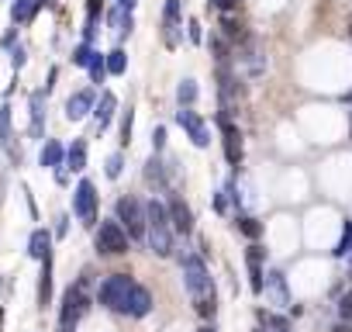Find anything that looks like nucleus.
Returning <instances> with one entry per match:
<instances>
[{
    "instance_id": "obj_1",
    "label": "nucleus",
    "mask_w": 352,
    "mask_h": 332,
    "mask_svg": "<svg viewBox=\"0 0 352 332\" xmlns=\"http://www.w3.org/2000/svg\"><path fill=\"white\" fill-rule=\"evenodd\" d=\"M180 263H184V284H187V294L194 301V311L201 318H214V311H218V291H214V280H211L204 260L194 256V253H187Z\"/></svg>"
},
{
    "instance_id": "obj_2",
    "label": "nucleus",
    "mask_w": 352,
    "mask_h": 332,
    "mask_svg": "<svg viewBox=\"0 0 352 332\" xmlns=\"http://www.w3.org/2000/svg\"><path fill=\"white\" fill-rule=\"evenodd\" d=\"M145 215H148V232H145V239H148L152 253H155V256H169V253H173V222H169L166 205L152 198V201H145Z\"/></svg>"
},
{
    "instance_id": "obj_3",
    "label": "nucleus",
    "mask_w": 352,
    "mask_h": 332,
    "mask_svg": "<svg viewBox=\"0 0 352 332\" xmlns=\"http://www.w3.org/2000/svg\"><path fill=\"white\" fill-rule=\"evenodd\" d=\"M131 291H135V280L128 277V273H111L104 284H100V291H97V301L104 304V308H111V311H128V298H131Z\"/></svg>"
},
{
    "instance_id": "obj_4",
    "label": "nucleus",
    "mask_w": 352,
    "mask_h": 332,
    "mask_svg": "<svg viewBox=\"0 0 352 332\" xmlns=\"http://www.w3.org/2000/svg\"><path fill=\"white\" fill-rule=\"evenodd\" d=\"M118 222H121V229H124L131 239H145V232H148L145 205H142L138 198H131V194L118 198Z\"/></svg>"
},
{
    "instance_id": "obj_5",
    "label": "nucleus",
    "mask_w": 352,
    "mask_h": 332,
    "mask_svg": "<svg viewBox=\"0 0 352 332\" xmlns=\"http://www.w3.org/2000/svg\"><path fill=\"white\" fill-rule=\"evenodd\" d=\"M87 311H90V298H87V291H83V280H80V284H69V291L63 294V311H59L63 332H73L76 322H80Z\"/></svg>"
},
{
    "instance_id": "obj_6",
    "label": "nucleus",
    "mask_w": 352,
    "mask_h": 332,
    "mask_svg": "<svg viewBox=\"0 0 352 332\" xmlns=\"http://www.w3.org/2000/svg\"><path fill=\"white\" fill-rule=\"evenodd\" d=\"M128 232L121 229V222H100V229L94 232V246L100 256H121L128 253Z\"/></svg>"
},
{
    "instance_id": "obj_7",
    "label": "nucleus",
    "mask_w": 352,
    "mask_h": 332,
    "mask_svg": "<svg viewBox=\"0 0 352 332\" xmlns=\"http://www.w3.org/2000/svg\"><path fill=\"white\" fill-rule=\"evenodd\" d=\"M239 63L245 66V76L249 80H259L266 73V56H263V49H259V42L252 35H245L239 42Z\"/></svg>"
},
{
    "instance_id": "obj_8",
    "label": "nucleus",
    "mask_w": 352,
    "mask_h": 332,
    "mask_svg": "<svg viewBox=\"0 0 352 332\" xmlns=\"http://www.w3.org/2000/svg\"><path fill=\"white\" fill-rule=\"evenodd\" d=\"M73 211L83 225H94L97 222V191L90 180H80L76 191H73Z\"/></svg>"
},
{
    "instance_id": "obj_9",
    "label": "nucleus",
    "mask_w": 352,
    "mask_h": 332,
    "mask_svg": "<svg viewBox=\"0 0 352 332\" xmlns=\"http://www.w3.org/2000/svg\"><path fill=\"white\" fill-rule=\"evenodd\" d=\"M176 121L187 128V135H190V142H194L197 149H208V145H211V132H208V125H204V118H201L197 111L180 107V111H176Z\"/></svg>"
},
{
    "instance_id": "obj_10",
    "label": "nucleus",
    "mask_w": 352,
    "mask_h": 332,
    "mask_svg": "<svg viewBox=\"0 0 352 332\" xmlns=\"http://www.w3.org/2000/svg\"><path fill=\"white\" fill-rule=\"evenodd\" d=\"M218 125H221V135H225V159H228V166H242V156H245V149H242V132H239V125L232 121V118H218Z\"/></svg>"
},
{
    "instance_id": "obj_11",
    "label": "nucleus",
    "mask_w": 352,
    "mask_h": 332,
    "mask_svg": "<svg viewBox=\"0 0 352 332\" xmlns=\"http://www.w3.org/2000/svg\"><path fill=\"white\" fill-rule=\"evenodd\" d=\"M166 211H169L173 232H180V236H190V232H194V211H190V205H187L180 194H173V198L166 201Z\"/></svg>"
},
{
    "instance_id": "obj_12",
    "label": "nucleus",
    "mask_w": 352,
    "mask_h": 332,
    "mask_svg": "<svg viewBox=\"0 0 352 332\" xmlns=\"http://www.w3.org/2000/svg\"><path fill=\"white\" fill-rule=\"evenodd\" d=\"M263 260H266V249H263V246H249V249H245V263H249V287H252V294H263V287H266Z\"/></svg>"
},
{
    "instance_id": "obj_13",
    "label": "nucleus",
    "mask_w": 352,
    "mask_h": 332,
    "mask_svg": "<svg viewBox=\"0 0 352 332\" xmlns=\"http://www.w3.org/2000/svg\"><path fill=\"white\" fill-rule=\"evenodd\" d=\"M263 294L276 304V308H287L290 304V287H287V273L283 270H270L266 273V287H263Z\"/></svg>"
},
{
    "instance_id": "obj_14",
    "label": "nucleus",
    "mask_w": 352,
    "mask_h": 332,
    "mask_svg": "<svg viewBox=\"0 0 352 332\" xmlns=\"http://www.w3.org/2000/svg\"><path fill=\"white\" fill-rule=\"evenodd\" d=\"M180 0H166V8H162V35H166V45H176L180 42Z\"/></svg>"
},
{
    "instance_id": "obj_15",
    "label": "nucleus",
    "mask_w": 352,
    "mask_h": 332,
    "mask_svg": "<svg viewBox=\"0 0 352 332\" xmlns=\"http://www.w3.org/2000/svg\"><path fill=\"white\" fill-rule=\"evenodd\" d=\"M94 104H97L94 90H76V94L66 101V118H69V121H80V118H87V114L94 111Z\"/></svg>"
},
{
    "instance_id": "obj_16",
    "label": "nucleus",
    "mask_w": 352,
    "mask_h": 332,
    "mask_svg": "<svg viewBox=\"0 0 352 332\" xmlns=\"http://www.w3.org/2000/svg\"><path fill=\"white\" fill-rule=\"evenodd\" d=\"M114 114H118V97H114L111 90H104V94H100V101L94 104V118H97V128L104 132V128L111 125V118H114Z\"/></svg>"
},
{
    "instance_id": "obj_17",
    "label": "nucleus",
    "mask_w": 352,
    "mask_h": 332,
    "mask_svg": "<svg viewBox=\"0 0 352 332\" xmlns=\"http://www.w3.org/2000/svg\"><path fill=\"white\" fill-rule=\"evenodd\" d=\"M148 311H152V294H148V287L135 284V291H131V298H128V311H124V315H131V318H145Z\"/></svg>"
},
{
    "instance_id": "obj_18",
    "label": "nucleus",
    "mask_w": 352,
    "mask_h": 332,
    "mask_svg": "<svg viewBox=\"0 0 352 332\" xmlns=\"http://www.w3.org/2000/svg\"><path fill=\"white\" fill-rule=\"evenodd\" d=\"M45 135V90L32 94V138Z\"/></svg>"
},
{
    "instance_id": "obj_19",
    "label": "nucleus",
    "mask_w": 352,
    "mask_h": 332,
    "mask_svg": "<svg viewBox=\"0 0 352 332\" xmlns=\"http://www.w3.org/2000/svg\"><path fill=\"white\" fill-rule=\"evenodd\" d=\"M28 256H32V260L52 256V236H49L45 229H35V232H32V239H28Z\"/></svg>"
},
{
    "instance_id": "obj_20",
    "label": "nucleus",
    "mask_w": 352,
    "mask_h": 332,
    "mask_svg": "<svg viewBox=\"0 0 352 332\" xmlns=\"http://www.w3.org/2000/svg\"><path fill=\"white\" fill-rule=\"evenodd\" d=\"M63 159H66V149H63L56 138H49V142L42 145V152H38L42 170H56V166H63Z\"/></svg>"
},
{
    "instance_id": "obj_21",
    "label": "nucleus",
    "mask_w": 352,
    "mask_h": 332,
    "mask_svg": "<svg viewBox=\"0 0 352 332\" xmlns=\"http://www.w3.org/2000/svg\"><path fill=\"white\" fill-rule=\"evenodd\" d=\"M52 301V256L42 260V273H38V308H45Z\"/></svg>"
},
{
    "instance_id": "obj_22",
    "label": "nucleus",
    "mask_w": 352,
    "mask_h": 332,
    "mask_svg": "<svg viewBox=\"0 0 352 332\" xmlns=\"http://www.w3.org/2000/svg\"><path fill=\"white\" fill-rule=\"evenodd\" d=\"M38 8H42V0H14V4H11V21L14 25H28Z\"/></svg>"
},
{
    "instance_id": "obj_23",
    "label": "nucleus",
    "mask_w": 352,
    "mask_h": 332,
    "mask_svg": "<svg viewBox=\"0 0 352 332\" xmlns=\"http://www.w3.org/2000/svg\"><path fill=\"white\" fill-rule=\"evenodd\" d=\"M66 170H73V174L87 170V142H83V138H76V142L66 149Z\"/></svg>"
},
{
    "instance_id": "obj_24",
    "label": "nucleus",
    "mask_w": 352,
    "mask_h": 332,
    "mask_svg": "<svg viewBox=\"0 0 352 332\" xmlns=\"http://www.w3.org/2000/svg\"><path fill=\"white\" fill-rule=\"evenodd\" d=\"M107 21H111V28H118V35H131V28H135L131 11H124V8H114V11L107 14Z\"/></svg>"
},
{
    "instance_id": "obj_25",
    "label": "nucleus",
    "mask_w": 352,
    "mask_h": 332,
    "mask_svg": "<svg viewBox=\"0 0 352 332\" xmlns=\"http://www.w3.org/2000/svg\"><path fill=\"white\" fill-rule=\"evenodd\" d=\"M221 39H228V42H235V45L245 39V32H242L239 18H232V14H221Z\"/></svg>"
},
{
    "instance_id": "obj_26",
    "label": "nucleus",
    "mask_w": 352,
    "mask_h": 332,
    "mask_svg": "<svg viewBox=\"0 0 352 332\" xmlns=\"http://www.w3.org/2000/svg\"><path fill=\"white\" fill-rule=\"evenodd\" d=\"M145 180H148V184H155V187H162V184H166V166H162V159H159V156H152V159L145 163Z\"/></svg>"
},
{
    "instance_id": "obj_27",
    "label": "nucleus",
    "mask_w": 352,
    "mask_h": 332,
    "mask_svg": "<svg viewBox=\"0 0 352 332\" xmlns=\"http://www.w3.org/2000/svg\"><path fill=\"white\" fill-rule=\"evenodd\" d=\"M87 70H90V80L100 87V83H104V76H107V56H100V52L94 49V56H90V66H87Z\"/></svg>"
},
{
    "instance_id": "obj_28",
    "label": "nucleus",
    "mask_w": 352,
    "mask_h": 332,
    "mask_svg": "<svg viewBox=\"0 0 352 332\" xmlns=\"http://www.w3.org/2000/svg\"><path fill=\"white\" fill-rule=\"evenodd\" d=\"M239 232H242L245 239H259V236H263V222L252 218V215H239Z\"/></svg>"
},
{
    "instance_id": "obj_29",
    "label": "nucleus",
    "mask_w": 352,
    "mask_h": 332,
    "mask_svg": "<svg viewBox=\"0 0 352 332\" xmlns=\"http://www.w3.org/2000/svg\"><path fill=\"white\" fill-rule=\"evenodd\" d=\"M176 101H180V107H190L197 101V83L194 80H180V87H176Z\"/></svg>"
},
{
    "instance_id": "obj_30",
    "label": "nucleus",
    "mask_w": 352,
    "mask_h": 332,
    "mask_svg": "<svg viewBox=\"0 0 352 332\" xmlns=\"http://www.w3.org/2000/svg\"><path fill=\"white\" fill-rule=\"evenodd\" d=\"M124 70H128V56H124V49L107 52V73H111V76H121Z\"/></svg>"
},
{
    "instance_id": "obj_31",
    "label": "nucleus",
    "mask_w": 352,
    "mask_h": 332,
    "mask_svg": "<svg viewBox=\"0 0 352 332\" xmlns=\"http://www.w3.org/2000/svg\"><path fill=\"white\" fill-rule=\"evenodd\" d=\"M335 256H349L352 253V222H345L342 225V239L335 242V249H331Z\"/></svg>"
},
{
    "instance_id": "obj_32",
    "label": "nucleus",
    "mask_w": 352,
    "mask_h": 332,
    "mask_svg": "<svg viewBox=\"0 0 352 332\" xmlns=\"http://www.w3.org/2000/svg\"><path fill=\"white\" fill-rule=\"evenodd\" d=\"M0 145H11V107L4 104V107H0Z\"/></svg>"
},
{
    "instance_id": "obj_33",
    "label": "nucleus",
    "mask_w": 352,
    "mask_h": 332,
    "mask_svg": "<svg viewBox=\"0 0 352 332\" xmlns=\"http://www.w3.org/2000/svg\"><path fill=\"white\" fill-rule=\"evenodd\" d=\"M121 170H124V159H121V152L107 156V163H104V174H107L111 180H118V177H121Z\"/></svg>"
},
{
    "instance_id": "obj_34",
    "label": "nucleus",
    "mask_w": 352,
    "mask_h": 332,
    "mask_svg": "<svg viewBox=\"0 0 352 332\" xmlns=\"http://www.w3.org/2000/svg\"><path fill=\"white\" fill-rule=\"evenodd\" d=\"M131 125H135V114H131V107H128V111H121V145L131 142Z\"/></svg>"
},
{
    "instance_id": "obj_35",
    "label": "nucleus",
    "mask_w": 352,
    "mask_h": 332,
    "mask_svg": "<svg viewBox=\"0 0 352 332\" xmlns=\"http://www.w3.org/2000/svg\"><path fill=\"white\" fill-rule=\"evenodd\" d=\"M211 52H214V59H218V63H228V42H225L221 35H214V39H211Z\"/></svg>"
},
{
    "instance_id": "obj_36",
    "label": "nucleus",
    "mask_w": 352,
    "mask_h": 332,
    "mask_svg": "<svg viewBox=\"0 0 352 332\" xmlns=\"http://www.w3.org/2000/svg\"><path fill=\"white\" fill-rule=\"evenodd\" d=\"M338 315H342V322H352V287L338 298Z\"/></svg>"
},
{
    "instance_id": "obj_37",
    "label": "nucleus",
    "mask_w": 352,
    "mask_h": 332,
    "mask_svg": "<svg viewBox=\"0 0 352 332\" xmlns=\"http://www.w3.org/2000/svg\"><path fill=\"white\" fill-rule=\"evenodd\" d=\"M90 56H94L90 45H76V49H73V63H76V66H90Z\"/></svg>"
},
{
    "instance_id": "obj_38",
    "label": "nucleus",
    "mask_w": 352,
    "mask_h": 332,
    "mask_svg": "<svg viewBox=\"0 0 352 332\" xmlns=\"http://www.w3.org/2000/svg\"><path fill=\"white\" fill-rule=\"evenodd\" d=\"M187 35H190V42H194V45H201V42H204V32H201V21H197V18H190V21H187Z\"/></svg>"
},
{
    "instance_id": "obj_39",
    "label": "nucleus",
    "mask_w": 352,
    "mask_h": 332,
    "mask_svg": "<svg viewBox=\"0 0 352 332\" xmlns=\"http://www.w3.org/2000/svg\"><path fill=\"white\" fill-rule=\"evenodd\" d=\"M152 149H155V152H162V149H166V128H162V125H159V128H152Z\"/></svg>"
},
{
    "instance_id": "obj_40",
    "label": "nucleus",
    "mask_w": 352,
    "mask_h": 332,
    "mask_svg": "<svg viewBox=\"0 0 352 332\" xmlns=\"http://www.w3.org/2000/svg\"><path fill=\"white\" fill-rule=\"evenodd\" d=\"M25 63H28V56H25V49H21V45H18V49H11V66H14V70H21Z\"/></svg>"
},
{
    "instance_id": "obj_41",
    "label": "nucleus",
    "mask_w": 352,
    "mask_h": 332,
    "mask_svg": "<svg viewBox=\"0 0 352 332\" xmlns=\"http://www.w3.org/2000/svg\"><path fill=\"white\" fill-rule=\"evenodd\" d=\"M211 4L221 11V14H232L235 11V4H239V0H211Z\"/></svg>"
},
{
    "instance_id": "obj_42",
    "label": "nucleus",
    "mask_w": 352,
    "mask_h": 332,
    "mask_svg": "<svg viewBox=\"0 0 352 332\" xmlns=\"http://www.w3.org/2000/svg\"><path fill=\"white\" fill-rule=\"evenodd\" d=\"M56 180L59 184H69V170H66V166H56Z\"/></svg>"
},
{
    "instance_id": "obj_43",
    "label": "nucleus",
    "mask_w": 352,
    "mask_h": 332,
    "mask_svg": "<svg viewBox=\"0 0 352 332\" xmlns=\"http://www.w3.org/2000/svg\"><path fill=\"white\" fill-rule=\"evenodd\" d=\"M66 222H69V218H66V215H59V225H56V236H59V239H63V236H66V229H69Z\"/></svg>"
},
{
    "instance_id": "obj_44",
    "label": "nucleus",
    "mask_w": 352,
    "mask_h": 332,
    "mask_svg": "<svg viewBox=\"0 0 352 332\" xmlns=\"http://www.w3.org/2000/svg\"><path fill=\"white\" fill-rule=\"evenodd\" d=\"M331 332H352V322H338V325H331Z\"/></svg>"
},
{
    "instance_id": "obj_45",
    "label": "nucleus",
    "mask_w": 352,
    "mask_h": 332,
    "mask_svg": "<svg viewBox=\"0 0 352 332\" xmlns=\"http://www.w3.org/2000/svg\"><path fill=\"white\" fill-rule=\"evenodd\" d=\"M135 4L138 0H118V8H124V11H135Z\"/></svg>"
},
{
    "instance_id": "obj_46",
    "label": "nucleus",
    "mask_w": 352,
    "mask_h": 332,
    "mask_svg": "<svg viewBox=\"0 0 352 332\" xmlns=\"http://www.w3.org/2000/svg\"><path fill=\"white\" fill-rule=\"evenodd\" d=\"M197 332H214V329H211V325H201V329H197Z\"/></svg>"
},
{
    "instance_id": "obj_47",
    "label": "nucleus",
    "mask_w": 352,
    "mask_h": 332,
    "mask_svg": "<svg viewBox=\"0 0 352 332\" xmlns=\"http://www.w3.org/2000/svg\"><path fill=\"white\" fill-rule=\"evenodd\" d=\"M0 325H4V308H0Z\"/></svg>"
},
{
    "instance_id": "obj_48",
    "label": "nucleus",
    "mask_w": 352,
    "mask_h": 332,
    "mask_svg": "<svg viewBox=\"0 0 352 332\" xmlns=\"http://www.w3.org/2000/svg\"><path fill=\"white\" fill-rule=\"evenodd\" d=\"M349 135H352V121H349Z\"/></svg>"
},
{
    "instance_id": "obj_49",
    "label": "nucleus",
    "mask_w": 352,
    "mask_h": 332,
    "mask_svg": "<svg viewBox=\"0 0 352 332\" xmlns=\"http://www.w3.org/2000/svg\"><path fill=\"white\" fill-rule=\"evenodd\" d=\"M256 332H263V329H256Z\"/></svg>"
}]
</instances>
